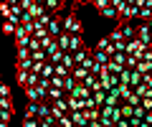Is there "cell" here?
Returning a JSON list of instances; mask_svg holds the SVG:
<instances>
[{
    "mask_svg": "<svg viewBox=\"0 0 152 127\" xmlns=\"http://www.w3.org/2000/svg\"><path fill=\"white\" fill-rule=\"evenodd\" d=\"M119 31H122V36H124V41H127V43L137 38V28H134V26H129V23H124V26H119Z\"/></svg>",
    "mask_w": 152,
    "mask_h": 127,
    "instance_id": "7",
    "label": "cell"
},
{
    "mask_svg": "<svg viewBox=\"0 0 152 127\" xmlns=\"http://www.w3.org/2000/svg\"><path fill=\"white\" fill-rule=\"evenodd\" d=\"M104 127H117V125H114V122H107V125H104Z\"/></svg>",
    "mask_w": 152,
    "mask_h": 127,
    "instance_id": "29",
    "label": "cell"
},
{
    "mask_svg": "<svg viewBox=\"0 0 152 127\" xmlns=\"http://www.w3.org/2000/svg\"><path fill=\"white\" fill-rule=\"evenodd\" d=\"M147 26H150V31H152V21H150V23H147Z\"/></svg>",
    "mask_w": 152,
    "mask_h": 127,
    "instance_id": "31",
    "label": "cell"
},
{
    "mask_svg": "<svg viewBox=\"0 0 152 127\" xmlns=\"http://www.w3.org/2000/svg\"><path fill=\"white\" fill-rule=\"evenodd\" d=\"M86 46H84V38L81 36H71V51L69 54H79V51H84Z\"/></svg>",
    "mask_w": 152,
    "mask_h": 127,
    "instance_id": "12",
    "label": "cell"
},
{
    "mask_svg": "<svg viewBox=\"0 0 152 127\" xmlns=\"http://www.w3.org/2000/svg\"><path fill=\"white\" fill-rule=\"evenodd\" d=\"M71 120H74V127H89L86 112H71Z\"/></svg>",
    "mask_w": 152,
    "mask_h": 127,
    "instance_id": "6",
    "label": "cell"
},
{
    "mask_svg": "<svg viewBox=\"0 0 152 127\" xmlns=\"http://www.w3.org/2000/svg\"><path fill=\"white\" fill-rule=\"evenodd\" d=\"M142 107H145L147 112H152V99H150V97H145V99H142Z\"/></svg>",
    "mask_w": 152,
    "mask_h": 127,
    "instance_id": "27",
    "label": "cell"
},
{
    "mask_svg": "<svg viewBox=\"0 0 152 127\" xmlns=\"http://www.w3.org/2000/svg\"><path fill=\"white\" fill-rule=\"evenodd\" d=\"M23 127H41V120H23Z\"/></svg>",
    "mask_w": 152,
    "mask_h": 127,
    "instance_id": "26",
    "label": "cell"
},
{
    "mask_svg": "<svg viewBox=\"0 0 152 127\" xmlns=\"http://www.w3.org/2000/svg\"><path fill=\"white\" fill-rule=\"evenodd\" d=\"M43 8H46L48 15H56V13H61L66 8V3L64 0H43Z\"/></svg>",
    "mask_w": 152,
    "mask_h": 127,
    "instance_id": "2",
    "label": "cell"
},
{
    "mask_svg": "<svg viewBox=\"0 0 152 127\" xmlns=\"http://www.w3.org/2000/svg\"><path fill=\"white\" fill-rule=\"evenodd\" d=\"M94 61L102 64V66H109V64H112V56H109L107 51H96V48H94Z\"/></svg>",
    "mask_w": 152,
    "mask_h": 127,
    "instance_id": "11",
    "label": "cell"
},
{
    "mask_svg": "<svg viewBox=\"0 0 152 127\" xmlns=\"http://www.w3.org/2000/svg\"><path fill=\"white\" fill-rule=\"evenodd\" d=\"M15 79H18V84H20L23 89H28V81H31V71H18V74H15Z\"/></svg>",
    "mask_w": 152,
    "mask_h": 127,
    "instance_id": "18",
    "label": "cell"
},
{
    "mask_svg": "<svg viewBox=\"0 0 152 127\" xmlns=\"http://www.w3.org/2000/svg\"><path fill=\"white\" fill-rule=\"evenodd\" d=\"M99 15H102V18H117V21H119V10L114 8V3H112V0H109L107 5H104L102 10H99Z\"/></svg>",
    "mask_w": 152,
    "mask_h": 127,
    "instance_id": "5",
    "label": "cell"
},
{
    "mask_svg": "<svg viewBox=\"0 0 152 127\" xmlns=\"http://www.w3.org/2000/svg\"><path fill=\"white\" fill-rule=\"evenodd\" d=\"M76 21H79V18H76V13L69 10V13L64 15V21H61V31H64V33H71V28H74Z\"/></svg>",
    "mask_w": 152,
    "mask_h": 127,
    "instance_id": "4",
    "label": "cell"
},
{
    "mask_svg": "<svg viewBox=\"0 0 152 127\" xmlns=\"http://www.w3.org/2000/svg\"><path fill=\"white\" fill-rule=\"evenodd\" d=\"M26 120H38V102H28V107H26Z\"/></svg>",
    "mask_w": 152,
    "mask_h": 127,
    "instance_id": "15",
    "label": "cell"
},
{
    "mask_svg": "<svg viewBox=\"0 0 152 127\" xmlns=\"http://www.w3.org/2000/svg\"><path fill=\"white\" fill-rule=\"evenodd\" d=\"M0 99H10V87L8 84H0Z\"/></svg>",
    "mask_w": 152,
    "mask_h": 127,
    "instance_id": "23",
    "label": "cell"
},
{
    "mask_svg": "<svg viewBox=\"0 0 152 127\" xmlns=\"http://www.w3.org/2000/svg\"><path fill=\"white\" fill-rule=\"evenodd\" d=\"M112 41H109V36H104V38H99V43H96V51H107L109 56H112Z\"/></svg>",
    "mask_w": 152,
    "mask_h": 127,
    "instance_id": "14",
    "label": "cell"
},
{
    "mask_svg": "<svg viewBox=\"0 0 152 127\" xmlns=\"http://www.w3.org/2000/svg\"><path fill=\"white\" fill-rule=\"evenodd\" d=\"M137 18H140V23H150L152 21V10L150 8H140V15Z\"/></svg>",
    "mask_w": 152,
    "mask_h": 127,
    "instance_id": "20",
    "label": "cell"
},
{
    "mask_svg": "<svg viewBox=\"0 0 152 127\" xmlns=\"http://www.w3.org/2000/svg\"><path fill=\"white\" fill-rule=\"evenodd\" d=\"M33 66H36V64H33L31 59H28V61H18V64H15V71H33Z\"/></svg>",
    "mask_w": 152,
    "mask_h": 127,
    "instance_id": "19",
    "label": "cell"
},
{
    "mask_svg": "<svg viewBox=\"0 0 152 127\" xmlns=\"http://www.w3.org/2000/svg\"><path fill=\"white\" fill-rule=\"evenodd\" d=\"M0 127H10V125H8V122H0Z\"/></svg>",
    "mask_w": 152,
    "mask_h": 127,
    "instance_id": "30",
    "label": "cell"
},
{
    "mask_svg": "<svg viewBox=\"0 0 152 127\" xmlns=\"http://www.w3.org/2000/svg\"><path fill=\"white\" fill-rule=\"evenodd\" d=\"M64 97H66V92H64V89H51V92H48V104H53V102L64 99Z\"/></svg>",
    "mask_w": 152,
    "mask_h": 127,
    "instance_id": "17",
    "label": "cell"
},
{
    "mask_svg": "<svg viewBox=\"0 0 152 127\" xmlns=\"http://www.w3.org/2000/svg\"><path fill=\"white\" fill-rule=\"evenodd\" d=\"M137 15H140V8H137V0H132V3H127V5L119 10V26L129 23L132 18H137Z\"/></svg>",
    "mask_w": 152,
    "mask_h": 127,
    "instance_id": "1",
    "label": "cell"
},
{
    "mask_svg": "<svg viewBox=\"0 0 152 127\" xmlns=\"http://www.w3.org/2000/svg\"><path fill=\"white\" fill-rule=\"evenodd\" d=\"M66 102H69L71 112H86L84 109V99H76V97H69V94H66Z\"/></svg>",
    "mask_w": 152,
    "mask_h": 127,
    "instance_id": "9",
    "label": "cell"
},
{
    "mask_svg": "<svg viewBox=\"0 0 152 127\" xmlns=\"http://www.w3.org/2000/svg\"><path fill=\"white\" fill-rule=\"evenodd\" d=\"M56 41H58V48L64 51V54H69V51H71V33H61Z\"/></svg>",
    "mask_w": 152,
    "mask_h": 127,
    "instance_id": "10",
    "label": "cell"
},
{
    "mask_svg": "<svg viewBox=\"0 0 152 127\" xmlns=\"http://www.w3.org/2000/svg\"><path fill=\"white\" fill-rule=\"evenodd\" d=\"M109 41H112V43H119V41H124V36H122V31H119V26L114 28L112 33H109Z\"/></svg>",
    "mask_w": 152,
    "mask_h": 127,
    "instance_id": "21",
    "label": "cell"
},
{
    "mask_svg": "<svg viewBox=\"0 0 152 127\" xmlns=\"http://www.w3.org/2000/svg\"><path fill=\"white\" fill-rule=\"evenodd\" d=\"M0 109H8V112H13V99H0Z\"/></svg>",
    "mask_w": 152,
    "mask_h": 127,
    "instance_id": "25",
    "label": "cell"
},
{
    "mask_svg": "<svg viewBox=\"0 0 152 127\" xmlns=\"http://www.w3.org/2000/svg\"><path fill=\"white\" fill-rule=\"evenodd\" d=\"M10 117H13V112H8V109H0V122H8V125H10Z\"/></svg>",
    "mask_w": 152,
    "mask_h": 127,
    "instance_id": "24",
    "label": "cell"
},
{
    "mask_svg": "<svg viewBox=\"0 0 152 127\" xmlns=\"http://www.w3.org/2000/svg\"><path fill=\"white\" fill-rule=\"evenodd\" d=\"M150 38H152L150 26H147V23H140V26H137V41H140V43H147V46H150Z\"/></svg>",
    "mask_w": 152,
    "mask_h": 127,
    "instance_id": "3",
    "label": "cell"
},
{
    "mask_svg": "<svg viewBox=\"0 0 152 127\" xmlns=\"http://www.w3.org/2000/svg\"><path fill=\"white\" fill-rule=\"evenodd\" d=\"M15 31H18V26H13V23L3 21V33H5V36H15Z\"/></svg>",
    "mask_w": 152,
    "mask_h": 127,
    "instance_id": "22",
    "label": "cell"
},
{
    "mask_svg": "<svg viewBox=\"0 0 152 127\" xmlns=\"http://www.w3.org/2000/svg\"><path fill=\"white\" fill-rule=\"evenodd\" d=\"M51 117H53L51 115V104L48 102H38V120L43 122V120H51Z\"/></svg>",
    "mask_w": 152,
    "mask_h": 127,
    "instance_id": "8",
    "label": "cell"
},
{
    "mask_svg": "<svg viewBox=\"0 0 152 127\" xmlns=\"http://www.w3.org/2000/svg\"><path fill=\"white\" fill-rule=\"evenodd\" d=\"M56 127H64V125H56Z\"/></svg>",
    "mask_w": 152,
    "mask_h": 127,
    "instance_id": "32",
    "label": "cell"
},
{
    "mask_svg": "<svg viewBox=\"0 0 152 127\" xmlns=\"http://www.w3.org/2000/svg\"><path fill=\"white\" fill-rule=\"evenodd\" d=\"M89 74H91V71H86V69H84V66H76L74 71H71V76H74V79H76V81H79V84H84V79H86Z\"/></svg>",
    "mask_w": 152,
    "mask_h": 127,
    "instance_id": "13",
    "label": "cell"
},
{
    "mask_svg": "<svg viewBox=\"0 0 152 127\" xmlns=\"http://www.w3.org/2000/svg\"><path fill=\"white\" fill-rule=\"evenodd\" d=\"M117 127H132V125H129V120H122V122H119Z\"/></svg>",
    "mask_w": 152,
    "mask_h": 127,
    "instance_id": "28",
    "label": "cell"
},
{
    "mask_svg": "<svg viewBox=\"0 0 152 127\" xmlns=\"http://www.w3.org/2000/svg\"><path fill=\"white\" fill-rule=\"evenodd\" d=\"M76 87H79V81H76V79H74V76L69 74V76L64 79V92H66V94H71V92H74Z\"/></svg>",
    "mask_w": 152,
    "mask_h": 127,
    "instance_id": "16",
    "label": "cell"
}]
</instances>
